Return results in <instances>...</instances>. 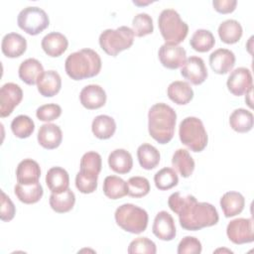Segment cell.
Here are the masks:
<instances>
[{
    "label": "cell",
    "instance_id": "38",
    "mask_svg": "<svg viewBox=\"0 0 254 254\" xmlns=\"http://www.w3.org/2000/svg\"><path fill=\"white\" fill-rule=\"evenodd\" d=\"M80 171L89 175L98 176L101 167H102V160L101 156L94 151L86 152L80 159Z\"/></svg>",
    "mask_w": 254,
    "mask_h": 254
},
{
    "label": "cell",
    "instance_id": "33",
    "mask_svg": "<svg viewBox=\"0 0 254 254\" xmlns=\"http://www.w3.org/2000/svg\"><path fill=\"white\" fill-rule=\"evenodd\" d=\"M172 164L183 178H189L194 170V161L186 149H178L175 151Z\"/></svg>",
    "mask_w": 254,
    "mask_h": 254
},
{
    "label": "cell",
    "instance_id": "29",
    "mask_svg": "<svg viewBox=\"0 0 254 254\" xmlns=\"http://www.w3.org/2000/svg\"><path fill=\"white\" fill-rule=\"evenodd\" d=\"M218 36L220 40L228 45L237 43L242 37V26L240 23L233 19L223 21L218 27Z\"/></svg>",
    "mask_w": 254,
    "mask_h": 254
},
{
    "label": "cell",
    "instance_id": "25",
    "mask_svg": "<svg viewBox=\"0 0 254 254\" xmlns=\"http://www.w3.org/2000/svg\"><path fill=\"white\" fill-rule=\"evenodd\" d=\"M169 98L178 105L188 104L193 97V90L187 81L176 80L169 84L167 89Z\"/></svg>",
    "mask_w": 254,
    "mask_h": 254
},
{
    "label": "cell",
    "instance_id": "32",
    "mask_svg": "<svg viewBox=\"0 0 254 254\" xmlns=\"http://www.w3.org/2000/svg\"><path fill=\"white\" fill-rule=\"evenodd\" d=\"M49 201L54 211L58 213H65L72 209L75 203V195L70 189H67L61 193L52 192Z\"/></svg>",
    "mask_w": 254,
    "mask_h": 254
},
{
    "label": "cell",
    "instance_id": "30",
    "mask_svg": "<svg viewBox=\"0 0 254 254\" xmlns=\"http://www.w3.org/2000/svg\"><path fill=\"white\" fill-rule=\"evenodd\" d=\"M254 118L251 111L244 108L235 109L229 116L230 127L238 133L249 132L253 128Z\"/></svg>",
    "mask_w": 254,
    "mask_h": 254
},
{
    "label": "cell",
    "instance_id": "13",
    "mask_svg": "<svg viewBox=\"0 0 254 254\" xmlns=\"http://www.w3.org/2000/svg\"><path fill=\"white\" fill-rule=\"evenodd\" d=\"M181 74L194 85L201 84L208 75L203 60L195 56L187 59L181 68Z\"/></svg>",
    "mask_w": 254,
    "mask_h": 254
},
{
    "label": "cell",
    "instance_id": "2",
    "mask_svg": "<svg viewBox=\"0 0 254 254\" xmlns=\"http://www.w3.org/2000/svg\"><path fill=\"white\" fill-rule=\"evenodd\" d=\"M176 111L168 104H154L148 112V130L150 136L160 144L169 143L175 133Z\"/></svg>",
    "mask_w": 254,
    "mask_h": 254
},
{
    "label": "cell",
    "instance_id": "1",
    "mask_svg": "<svg viewBox=\"0 0 254 254\" xmlns=\"http://www.w3.org/2000/svg\"><path fill=\"white\" fill-rule=\"evenodd\" d=\"M169 207L179 215L180 225L190 231L215 225L219 216L216 208L208 202H198L191 194L183 195L177 191L168 199Z\"/></svg>",
    "mask_w": 254,
    "mask_h": 254
},
{
    "label": "cell",
    "instance_id": "40",
    "mask_svg": "<svg viewBox=\"0 0 254 254\" xmlns=\"http://www.w3.org/2000/svg\"><path fill=\"white\" fill-rule=\"evenodd\" d=\"M127 190L128 195L136 198L143 197L150 191V183L144 177H131L127 181Z\"/></svg>",
    "mask_w": 254,
    "mask_h": 254
},
{
    "label": "cell",
    "instance_id": "17",
    "mask_svg": "<svg viewBox=\"0 0 254 254\" xmlns=\"http://www.w3.org/2000/svg\"><path fill=\"white\" fill-rule=\"evenodd\" d=\"M63 141V132L61 128L53 123L43 124L38 131L39 144L48 150L58 148Z\"/></svg>",
    "mask_w": 254,
    "mask_h": 254
},
{
    "label": "cell",
    "instance_id": "4",
    "mask_svg": "<svg viewBox=\"0 0 254 254\" xmlns=\"http://www.w3.org/2000/svg\"><path fill=\"white\" fill-rule=\"evenodd\" d=\"M158 26L162 37L168 45L182 43L189 32L188 24L181 19L180 14L174 9H165L160 13Z\"/></svg>",
    "mask_w": 254,
    "mask_h": 254
},
{
    "label": "cell",
    "instance_id": "21",
    "mask_svg": "<svg viewBox=\"0 0 254 254\" xmlns=\"http://www.w3.org/2000/svg\"><path fill=\"white\" fill-rule=\"evenodd\" d=\"M41 169L39 164L32 159H24L16 169V178L19 184L31 185L39 182Z\"/></svg>",
    "mask_w": 254,
    "mask_h": 254
},
{
    "label": "cell",
    "instance_id": "12",
    "mask_svg": "<svg viewBox=\"0 0 254 254\" xmlns=\"http://www.w3.org/2000/svg\"><path fill=\"white\" fill-rule=\"evenodd\" d=\"M158 56L163 66L169 69L179 68L187 61L186 50L178 45H168L165 43L159 49Z\"/></svg>",
    "mask_w": 254,
    "mask_h": 254
},
{
    "label": "cell",
    "instance_id": "28",
    "mask_svg": "<svg viewBox=\"0 0 254 254\" xmlns=\"http://www.w3.org/2000/svg\"><path fill=\"white\" fill-rule=\"evenodd\" d=\"M91 130L96 138L101 140L109 139L114 135L116 130L115 120L108 115H98L92 121Z\"/></svg>",
    "mask_w": 254,
    "mask_h": 254
},
{
    "label": "cell",
    "instance_id": "10",
    "mask_svg": "<svg viewBox=\"0 0 254 254\" xmlns=\"http://www.w3.org/2000/svg\"><path fill=\"white\" fill-rule=\"evenodd\" d=\"M22 99L23 90L18 84L14 82L3 84L0 89V116L2 118L9 116Z\"/></svg>",
    "mask_w": 254,
    "mask_h": 254
},
{
    "label": "cell",
    "instance_id": "8",
    "mask_svg": "<svg viewBox=\"0 0 254 254\" xmlns=\"http://www.w3.org/2000/svg\"><path fill=\"white\" fill-rule=\"evenodd\" d=\"M17 24L19 28L27 34L36 36L49 27L50 19L42 8L28 6L18 14Z\"/></svg>",
    "mask_w": 254,
    "mask_h": 254
},
{
    "label": "cell",
    "instance_id": "16",
    "mask_svg": "<svg viewBox=\"0 0 254 254\" xmlns=\"http://www.w3.org/2000/svg\"><path fill=\"white\" fill-rule=\"evenodd\" d=\"M211 69L217 74L229 72L235 64V55L228 49H217L209 56Z\"/></svg>",
    "mask_w": 254,
    "mask_h": 254
},
{
    "label": "cell",
    "instance_id": "34",
    "mask_svg": "<svg viewBox=\"0 0 254 254\" xmlns=\"http://www.w3.org/2000/svg\"><path fill=\"white\" fill-rule=\"evenodd\" d=\"M103 192L110 199H118L128 193L127 182L117 176H108L103 182Z\"/></svg>",
    "mask_w": 254,
    "mask_h": 254
},
{
    "label": "cell",
    "instance_id": "14",
    "mask_svg": "<svg viewBox=\"0 0 254 254\" xmlns=\"http://www.w3.org/2000/svg\"><path fill=\"white\" fill-rule=\"evenodd\" d=\"M152 231L156 237L164 241H171L176 237V225L173 216L165 211H159L154 219Z\"/></svg>",
    "mask_w": 254,
    "mask_h": 254
},
{
    "label": "cell",
    "instance_id": "41",
    "mask_svg": "<svg viewBox=\"0 0 254 254\" xmlns=\"http://www.w3.org/2000/svg\"><path fill=\"white\" fill-rule=\"evenodd\" d=\"M98 176L79 171L75 176V187L82 193H91L97 189Z\"/></svg>",
    "mask_w": 254,
    "mask_h": 254
},
{
    "label": "cell",
    "instance_id": "31",
    "mask_svg": "<svg viewBox=\"0 0 254 254\" xmlns=\"http://www.w3.org/2000/svg\"><path fill=\"white\" fill-rule=\"evenodd\" d=\"M137 157L140 166L145 170H153L160 163V152L151 144L143 143L137 149Z\"/></svg>",
    "mask_w": 254,
    "mask_h": 254
},
{
    "label": "cell",
    "instance_id": "24",
    "mask_svg": "<svg viewBox=\"0 0 254 254\" xmlns=\"http://www.w3.org/2000/svg\"><path fill=\"white\" fill-rule=\"evenodd\" d=\"M44 71L45 70L42 64L38 60L33 58L27 59L22 62L18 69L20 79L29 85L36 84L39 77Z\"/></svg>",
    "mask_w": 254,
    "mask_h": 254
},
{
    "label": "cell",
    "instance_id": "23",
    "mask_svg": "<svg viewBox=\"0 0 254 254\" xmlns=\"http://www.w3.org/2000/svg\"><path fill=\"white\" fill-rule=\"evenodd\" d=\"M244 205L245 198L238 191H227L220 198V207L225 217H233L241 213Z\"/></svg>",
    "mask_w": 254,
    "mask_h": 254
},
{
    "label": "cell",
    "instance_id": "37",
    "mask_svg": "<svg viewBox=\"0 0 254 254\" xmlns=\"http://www.w3.org/2000/svg\"><path fill=\"white\" fill-rule=\"evenodd\" d=\"M11 130L16 137L25 139L33 134L35 123L27 115H18L11 122Z\"/></svg>",
    "mask_w": 254,
    "mask_h": 254
},
{
    "label": "cell",
    "instance_id": "15",
    "mask_svg": "<svg viewBox=\"0 0 254 254\" xmlns=\"http://www.w3.org/2000/svg\"><path fill=\"white\" fill-rule=\"evenodd\" d=\"M79 100L83 107L89 110L98 109L106 102L105 90L98 84H88L79 93Z\"/></svg>",
    "mask_w": 254,
    "mask_h": 254
},
{
    "label": "cell",
    "instance_id": "44",
    "mask_svg": "<svg viewBox=\"0 0 254 254\" xmlns=\"http://www.w3.org/2000/svg\"><path fill=\"white\" fill-rule=\"evenodd\" d=\"M200 241L193 236H185L178 245V254H199L201 252Z\"/></svg>",
    "mask_w": 254,
    "mask_h": 254
},
{
    "label": "cell",
    "instance_id": "27",
    "mask_svg": "<svg viewBox=\"0 0 254 254\" xmlns=\"http://www.w3.org/2000/svg\"><path fill=\"white\" fill-rule=\"evenodd\" d=\"M15 195L17 198L26 204H32L38 202L44 193L43 187L41 184L35 183L31 185H23V184H17L14 189Z\"/></svg>",
    "mask_w": 254,
    "mask_h": 254
},
{
    "label": "cell",
    "instance_id": "3",
    "mask_svg": "<svg viewBox=\"0 0 254 254\" xmlns=\"http://www.w3.org/2000/svg\"><path fill=\"white\" fill-rule=\"evenodd\" d=\"M66 74L73 80H82L97 75L101 69V59L92 49H81L70 54L65 62Z\"/></svg>",
    "mask_w": 254,
    "mask_h": 254
},
{
    "label": "cell",
    "instance_id": "5",
    "mask_svg": "<svg viewBox=\"0 0 254 254\" xmlns=\"http://www.w3.org/2000/svg\"><path fill=\"white\" fill-rule=\"evenodd\" d=\"M181 142L192 152H201L207 145L208 137L202 121L193 116L186 117L179 127Z\"/></svg>",
    "mask_w": 254,
    "mask_h": 254
},
{
    "label": "cell",
    "instance_id": "47",
    "mask_svg": "<svg viewBox=\"0 0 254 254\" xmlns=\"http://www.w3.org/2000/svg\"><path fill=\"white\" fill-rule=\"evenodd\" d=\"M246 96H245V101L246 103L249 105V107H252V100H251V97H252V89H250L247 93H245Z\"/></svg>",
    "mask_w": 254,
    "mask_h": 254
},
{
    "label": "cell",
    "instance_id": "43",
    "mask_svg": "<svg viewBox=\"0 0 254 254\" xmlns=\"http://www.w3.org/2000/svg\"><path fill=\"white\" fill-rule=\"evenodd\" d=\"M62 114V107L56 103H49L41 105L37 111L36 116L39 120L44 122H51L58 119Z\"/></svg>",
    "mask_w": 254,
    "mask_h": 254
},
{
    "label": "cell",
    "instance_id": "36",
    "mask_svg": "<svg viewBox=\"0 0 254 254\" xmlns=\"http://www.w3.org/2000/svg\"><path fill=\"white\" fill-rule=\"evenodd\" d=\"M154 182L156 188L160 190H168L178 185L179 178L174 169L166 167L155 174Z\"/></svg>",
    "mask_w": 254,
    "mask_h": 254
},
{
    "label": "cell",
    "instance_id": "26",
    "mask_svg": "<svg viewBox=\"0 0 254 254\" xmlns=\"http://www.w3.org/2000/svg\"><path fill=\"white\" fill-rule=\"evenodd\" d=\"M108 165L117 174H127L133 167V159L127 150L115 149L108 156Z\"/></svg>",
    "mask_w": 254,
    "mask_h": 254
},
{
    "label": "cell",
    "instance_id": "35",
    "mask_svg": "<svg viewBox=\"0 0 254 254\" xmlns=\"http://www.w3.org/2000/svg\"><path fill=\"white\" fill-rule=\"evenodd\" d=\"M215 44V39L212 33L208 30L204 29H198L196 30L190 40V47L199 53H205L208 52L213 48Z\"/></svg>",
    "mask_w": 254,
    "mask_h": 254
},
{
    "label": "cell",
    "instance_id": "45",
    "mask_svg": "<svg viewBox=\"0 0 254 254\" xmlns=\"http://www.w3.org/2000/svg\"><path fill=\"white\" fill-rule=\"evenodd\" d=\"M1 212L0 218L2 221H10L14 218L16 213V208L10 197L2 190L1 191Z\"/></svg>",
    "mask_w": 254,
    "mask_h": 254
},
{
    "label": "cell",
    "instance_id": "46",
    "mask_svg": "<svg viewBox=\"0 0 254 254\" xmlns=\"http://www.w3.org/2000/svg\"><path fill=\"white\" fill-rule=\"evenodd\" d=\"M212 5L215 11H217L218 13L227 14L235 10L237 1L236 0H213Z\"/></svg>",
    "mask_w": 254,
    "mask_h": 254
},
{
    "label": "cell",
    "instance_id": "19",
    "mask_svg": "<svg viewBox=\"0 0 254 254\" xmlns=\"http://www.w3.org/2000/svg\"><path fill=\"white\" fill-rule=\"evenodd\" d=\"M37 86L41 95L45 97H53L61 90V75L56 70L44 71L37 81Z\"/></svg>",
    "mask_w": 254,
    "mask_h": 254
},
{
    "label": "cell",
    "instance_id": "22",
    "mask_svg": "<svg viewBox=\"0 0 254 254\" xmlns=\"http://www.w3.org/2000/svg\"><path fill=\"white\" fill-rule=\"evenodd\" d=\"M46 184L52 192L61 193L68 189V173L61 167H53L46 175Z\"/></svg>",
    "mask_w": 254,
    "mask_h": 254
},
{
    "label": "cell",
    "instance_id": "18",
    "mask_svg": "<svg viewBox=\"0 0 254 254\" xmlns=\"http://www.w3.org/2000/svg\"><path fill=\"white\" fill-rule=\"evenodd\" d=\"M44 52L52 57L58 58L62 56L68 47V41L64 35L59 32H52L47 34L41 43Z\"/></svg>",
    "mask_w": 254,
    "mask_h": 254
},
{
    "label": "cell",
    "instance_id": "42",
    "mask_svg": "<svg viewBox=\"0 0 254 254\" xmlns=\"http://www.w3.org/2000/svg\"><path fill=\"white\" fill-rule=\"evenodd\" d=\"M127 251L129 254H155L157 252V248L156 244L148 237H138L130 242Z\"/></svg>",
    "mask_w": 254,
    "mask_h": 254
},
{
    "label": "cell",
    "instance_id": "11",
    "mask_svg": "<svg viewBox=\"0 0 254 254\" xmlns=\"http://www.w3.org/2000/svg\"><path fill=\"white\" fill-rule=\"evenodd\" d=\"M226 85L228 90L235 96H241L252 89V75L248 68L237 67L230 72Z\"/></svg>",
    "mask_w": 254,
    "mask_h": 254
},
{
    "label": "cell",
    "instance_id": "9",
    "mask_svg": "<svg viewBox=\"0 0 254 254\" xmlns=\"http://www.w3.org/2000/svg\"><path fill=\"white\" fill-rule=\"evenodd\" d=\"M226 234L234 244H245L253 242V220L252 218H235L226 227Z\"/></svg>",
    "mask_w": 254,
    "mask_h": 254
},
{
    "label": "cell",
    "instance_id": "7",
    "mask_svg": "<svg viewBox=\"0 0 254 254\" xmlns=\"http://www.w3.org/2000/svg\"><path fill=\"white\" fill-rule=\"evenodd\" d=\"M100 48L109 56L116 57L120 52L129 49L134 42L133 30L127 26L117 29H106L99 36Z\"/></svg>",
    "mask_w": 254,
    "mask_h": 254
},
{
    "label": "cell",
    "instance_id": "20",
    "mask_svg": "<svg viewBox=\"0 0 254 254\" xmlns=\"http://www.w3.org/2000/svg\"><path fill=\"white\" fill-rule=\"evenodd\" d=\"M26 49L27 41L18 33H8L2 39L1 50L7 58L21 57L26 52Z\"/></svg>",
    "mask_w": 254,
    "mask_h": 254
},
{
    "label": "cell",
    "instance_id": "39",
    "mask_svg": "<svg viewBox=\"0 0 254 254\" xmlns=\"http://www.w3.org/2000/svg\"><path fill=\"white\" fill-rule=\"evenodd\" d=\"M133 33L136 37H144L154 31L153 19L147 13H139L132 20Z\"/></svg>",
    "mask_w": 254,
    "mask_h": 254
},
{
    "label": "cell",
    "instance_id": "6",
    "mask_svg": "<svg viewBox=\"0 0 254 254\" xmlns=\"http://www.w3.org/2000/svg\"><path fill=\"white\" fill-rule=\"evenodd\" d=\"M114 218L118 226L133 234L145 231L148 225L147 211L133 203H124L117 207Z\"/></svg>",
    "mask_w": 254,
    "mask_h": 254
}]
</instances>
